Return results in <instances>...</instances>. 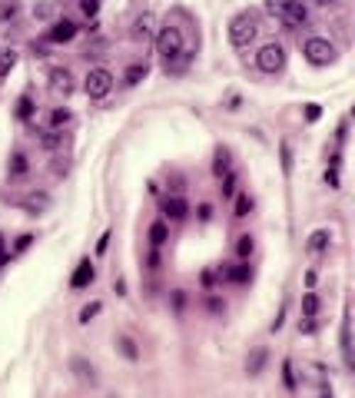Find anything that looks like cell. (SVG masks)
I'll use <instances>...</instances> for the list:
<instances>
[{
    "instance_id": "15",
    "label": "cell",
    "mask_w": 355,
    "mask_h": 398,
    "mask_svg": "<svg viewBox=\"0 0 355 398\" xmlns=\"http://www.w3.org/2000/svg\"><path fill=\"white\" fill-rule=\"evenodd\" d=\"M263 365H266V348H256L253 355L246 358V372H249V375H259Z\"/></svg>"
},
{
    "instance_id": "30",
    "label": "cell",
    "mask_w": 355,
    "mask_h": 398,
    "mask_svg": "<svg viewBox=\"0 0 355 398\" xmlns=\"http://www.w3.org/2000/svg\"><path fill=\"white\" fill-rule=\"evenodd\" d=\"M120 346H123V355H126V358H136V348H133V342H130V338H123Z\"/></svg>"
},
{
    "instance_id": "36",
    "label": "cell",
    "mask_w": 355,
    "mask_h": 398,
    "mask_svg": "<svg viewBox=\"0 0 355 398\" xmlns=\"http://www.w3.org/2000/svg\"><path fill=\"white\" fill-rule=\"evenodd\" d=\"M0 253H4V236H0Z\"/></svg>"
},
{
    "instance_id": "25",
    "label": "cell",
    "mask_w": 355,
    "mask_h": 398,
    "mask_svg": "<svg viewBox=\"0 0 355 398\" xmlns=\"http://www.w3.org/2000/svg\"><path fill=\"white\" fill-rule=\"evenodd\" d=\"M213 173H216V176H223V173H229V153H226V150H219V153H216Z\"/></svg>"
},
{
    "instance_id": "5",
    "label": "cell",
    "mask_w": 355,
    "mask_h": 398,
    "mask_svg": "<svg viewBox=\"0 0 355 398\" xmlns=\"http://www.w3.org/2000/svg\"><path fill=\"white\" fill-rule=\"evenodd\" d=\"M305 60L312 63V67H329V63L335 60V47L329 40H322V37H309L302 47Z\"/></svg>"
},
{
    "instance_id": "34",
    "label": "cell",
    "mask_w": 355,
    "mask_h": 398,
    "mask_svg": "<svg viewBox=\"0 0 355 398\" xmlns=\"http://www.w3.org/2000/svg\"><path fill=\"white\" fill-rule=\"evenodd\" d=\"M213 216V206H200V219H209Z\"/></svg>"
},
{
    "instance_id": "6",
    "label": "cell",
    "mask_w": 355,
    "mask_h": 398,
    "mask_svg": "<svg viewBox=\"0 0 355 398\" xmlns=\"http://www.w3.org/2000/svg\"><path fill=\"white\" fill-rule=\"evenodd\" d=\"M256 67L263 73H279L285 67V47L283 43H266L263 50L256 53Z\"/></svg>"
},
{
    "instance_id": "4",
    "label": "cell",
    "mask_w": 355,
    "mask_h": 398,
    "mask_svg": "<svg viewBox=\"0 0 355 398\" xmlns=\"http://www.w3.org/2000/svg\"><path fill=\"white\" fill-rule=\"evenodd\" d=\"M113 73L106 70V67H93L90 73H87V80H83V93L90 96V100H103V96H110L113 90Z\"/></svg>"
},
{
    "instance_id": "29",
    "label": "cell",
    "mask_w": 355,
    "mask_h": 398,
    "mask_svg": "<svg viewBox=\"0 0 355 398\" xmlns=\"http://www.w3.org/2000/svg\"><path fill=\"white\" fill-rule=\"evenodd\" d=\"M325 183L332 186V189H339V170H335V166L332 170H325Z\"/></svg>"
},
{
    "instance_id": "33",
    "label": "cell",
    "mask_w": 355,
    "mask_h": 398,
    "mask_svg": "<svg viewBox=\"0 0 355 398\" xmlns=\"http://www.w3.org/2000/svg\"><path fill=\"white\" fill-rule=\"evenodd\" d=\"M233 279H239V282H246V279H249V269H246V265H239V269H236V272H233Z\"/></svg>"
},
{
    "instance_id": "22",
    "label": "cell",
    "mask_w": 355,
    "mask_h": 398,
    "mask_svg": "<svg viewBox=\"0 0 355 398\" xmlns=\"http://www.w3.org/2000/svg\"><path fill=\"white\" fill-rule=\"evenodd\" d=\"M253 249H256L253 236H239V243H236V253L243 255V259H249V255H253Z\"/></svg>"
},
{
    "instance_id": "17",
    "label": "cell",
    "mask_w": 355,
    "mask_h": 398,
    "mask_svg": "<svg viewBox=\"0 0 355 398\" xmlns=\"http://www.w3.org/2000/svg\"><path fill=\"white\" fill-rule=\"evenodd\" d=\"M329 239H332V236L325 233V229H319V233H312V239H309V249H312V253H322L325 245H329Z\"/></svg>"
},
{
    "instance_id": "27",
    "label": "cell",
    "mask_w": 355,
    "mask_h": 398,
    "mask_svg": "<svg viewBox=\"0 0 355 398\" xmlns=\"http://www.w3.org/2000/svg\"><path fill=\"white\" fill-rule=\"evenodd\" d=\"M100 309H103L100 302H90V306H83V309H80V322H83V326H87L93 316H100Z\"/></svg>"
},
{
    "instance_id": "21",
    "label": "cell",
    "mask_w": 355,
    "mask_h": 398,
    "mask_svg": "<svg viewBox=\"0 0 355 398\" xmlns=\"http://www.w3.org/2000/svg\"><path fill=\"white\" fill-rule=\"evenodd\" d=\"M150 243L153 245H163V243H166V223H153L150 226Z\"/></svg>"
},
{
    "instance_id": "18",
    "label": "cell",
    "mask_w": 355,
    "mask_h": 398,
    "mask_svg": "<svg viewBox=\"0 0 355 398\" xmlns=\"http://www.w3.org/2000/svg\"><path fill=\"white\" fill-rule=\"evenodd\" d=\"M13 63H17V53L13 50H0V77H7L13 70Z\"/></svg>"
},
{
    "instance_id": "26",
    "label": "cell",
    "mask_w": 355,
    "mask_h": 398,
    "mask_svg": "<svg viewBox=\"0 0 355 398\" xmlns=\"http://www.w3.org/2000/svg\"><path fill=\"white\" fill-rule=\"evenodd\" d=\"M253 213V199H249V196H239V199H236V216H239V219H243V216H249Z\"/></svg>"
},
{
    "instance_id": "16",
    "label": "cell",
    "mask_w": 355,
    "mask_h": 398,
    "mask_svg": "<svg viewBox=\"0 0 355 398\" xmlns=\"http://www.w3.org/2000/svg\"><path fill=\"white\" fill-rule=\"evenodd\" d=\"M319 306H322V302H319V296H315V292H305V296H302V316L305 319L319 316Z\"/></svg>"
},
{
    "instance_id": "32",
    "label": "cell",
    "mask_w": 355,
    "mask_h": 398,
    "mask_svg": "<svg viewBox=\"0 0 355 398\" xmlns=\"http://www.w3.org/2000/svg\"><path fill=\"white\" fill-rule=\"evenodd\" d=\"M17 113H21L23 120H27V116H31V100H27V96H23V100H21V110H17Z\"/></svg>"
},
{
    "instance_id": "12",
    "label": "cell",
    "mask_w": 355,
    "mask_h": 398,
    "mask_svg": "<svg viewBox=\"0 0 355 398\" xmlns=\"http://www.w3.org/2000/svg\"><path fill=\"white\" fill-rule=\"evenodd\" d=\"M90 282H93V265H90V259H83V262L77 265V272H73L70 286L73 289H83V286H90Z\"/></svg>"
},
{
    "instance_id": "19",
    "label": "cell",
    "mask_w": 355,
    "mask_h": 398,
    "mask_svg": "<svg viewBox=\"0 0 355 398\" xmlns=\"http://www.w3.org/2000/svg\"><path fill=\"white\" fill-rule=\"evenodd\" d=\"M143 77H146V63H133L130 70H126V83H130V87H136Z\"/></svg>"
},
{
    "instance_id": "3",
    "label": "cell",
    "mask_w": 355,
    "mask_h": 398,
    "mask_svg": "<svg viewBox=\"0 0 355 398\" xmlns=\"http://www.w3.org/2000/svg\"><path fill=\"white\" fill-rule=\"evenodd\" d=\"M156 53L163 57L166 67H170L173 60H180V57H183V31L173 27V23L160 27V33H156Z\"/></svg>"
},
{
    "instance_id": "11",
    "label": "cell",
    "mask_w": 355,
    "mask_h": 398,
    "mask_svg": "<svg viewBox=\"0 0 355 398\" xmlns=\"http://www.w3.org/2000/svg\"><path fill=\"white\" fill-rule=\"evenodd\" d=\"M163 213H166V219H173V223H180V219H186V213H190V206H186V199H180V196H173V199H166V203H163Z\"/></svg>"
},
{
    "instance_id": "23",
    "label": "cell",
    "mask_w": 355,
    "mask_h": 398,
    "mask_svg": "<svg viewBox=\"0 0 355 398\" xmlns=\"http://www.w3.org/2000/svg\"><path fill=\"white\" fill-rule=\"evenodd\" d=\"M23 173H27V156L13 153L11 156V176H23Z\"/></svg>"
},
{
    "instance_id": "8",
    "label": "cell",
    "mask_w": 355,
    "mask_h": 398,
    "mask_svg": "<svg viewBox=\"0 0 355 398\" xmlns=\"http://www.w3.org/2000/svg\"><path fill=\"white\" fill-rule=\"evenodd\" d=\"M153 33H156V17H153V13H140V17L133 21V40L146 43Z\"/></svg>"
},
{
    "instance_id": "35",
    "label": "cell",
    "mask_w": 355,
    "mask_h": 398,
    "mask_svg": "<svg viewBox=\"0 0 355 398\" xmlns=\"http://www.w3.org/2000/svg\"><path fill=\"white\" fill-rule=\"evenodd\" d=\"M315 4H319V7H335L339 0H315Z\"/></svg>"
},
{
    "instance_id": "20",
    "label": "cell",
    "mask_w": 355,
    "mask_h": 398,
    "mask_svg": "<svg viewBox=\"0 0 355 398\" xmlns=\"http://www.w3.org/2000/svg\"><path fill=\"white\" fill-rule=\"evenodd\" d=\"M70 120H73L70 110H53L50 113V126H53V130H63V126H67Z\"/></svg>"
},
{
    "instance_id": "28",
    "label": "cell",
    "mask_w": 355,
    "mask_h": 398,
    "mask_svg": "<svg viewBox=\"0 0 355 398\" xmlns=\"http://www.w3.org/2000/svg\"><path fill=\"white\" fill-rule=\"evenodd\" d=\"M80 11L87 13V17H97V13H100V0H80Z\"/></svg>"
},
{
    "instance_id": "9",
    "label": "cell",
    "mask_w": 355,
    "mask_h": 398,
    "mask_svg": "<svg viewBox=\"0 0 355 398\" xmlns=\"http://www.w3.org/2000/svg\"><path fill=\"white\" fill-rule=\"evenodd\" d=\"M50 87L57 93H63V96H67V93H73V77H70V70H63V67H53L50 70Z\"/></svg>"
},
{
    "instance_id": "24",
    "label": "cell",
    "mask_w": 355,
    "mask_h": 398,
    "mask_svg": "<svg viewBox=\"0 0 355 398\" xmlns=\"http://www.w3.org/2000/svg\"><path fill=\"white\" fill-rule=\"evenodd\" d=\"M40 143L47 146V150H53V146H60V143H63V133H60V130H47V133L40 136Z\"/></svg>"
},
{
    "instance_id": "14",
    "label": "cell",
    "mask_w": 355,
    "mask_h": 398,
    "mask_svg": "<svg viewBox=\"0 0 355 398\" xmlns=\"http://www.w3.org/2000/svg\"><path fill=\"white\" fill-rule=\"evenodd\" d=\"M70 368H73V375L80 378L83 385H93V382H97V375H93V365H90V362H83V358H73Z\"/></svg>"
},
{
    "instance_id": "1",
    "label": "cell",
    "mask_w": 355,
    "mask_h": 398,
    "mask_svg": "<svg viewBox=\"0 0 355 398\" xmlns=\"http://www.w3.org/2000/svg\"><path fill=\"white\" fill-rule=\"evenodd\" d=\"M266 11L279 17L289 27H305L309 23V11H305L302 0H266Z\"/></svg>"
},
{
    "instance_id": "2",
    "label": "cell",
    "mask_w": 355,
    "mask_h": 398,
    "mask_svg": "<svg viewBox=\"0 0 355 398\" xmlns=\"http://www.w3.org/2000/svg\"><path fill=\"white\" fill-rule=\"evenodd\" d=\"M256 33H259V17L253 11L236 13L233 21H229V43L233 47H249L256 40Z\"/></svg>"
},
{
    "instance_id": "13",
    "label": "cell",
    "mask_w": 355,
    "mask_h": 398,
    "mask_svg": "<svg viewBox=\"0 0 355 398\" xmlns=\"http://www.w3.org/2000/svg\"><path fill=\"white\" fill-rule=\"evenodd\" d=\"M342 358H345V368H355V358H352V328H349V316L342 319Z\"/></svg>"
},
{
    "instance_id": "10",
    "label": "cell",
    "mask_w": 355,
    "mask_h": 398,
    "mask_svg": "<svg viewBox=\"0 0 355 398\" xmlns=\"http://www.w3.org/2000/svg\"><path fill=\"white\" fill-rule=\"evenodd\" d=\"M21 206L31 216H40V213H47V209H50V196H47V193H31V196H23Z\"/></svg>"
},
{
    "instance_id": "31",
    "label": "cell",
    "mask_w": 355,
    "mask_h": 398,
    "mask_svg": "<svg viewBox=\"0 0 355 398\" xmlns=\"http://www.w3.org/2000/svg\"><path fill=\"white\" fill-rule=\"evenodd\" d=\"M33 13H37V17H50V13H53V4H40V7H37Z\"/></svg>"
},
{
    "instance_id": "7",
    "label": "cell",
    "mask_w": 355,
    "mask_h": 398,
    "mask_svg": "<svg viewBox=\"0 0 355 398\" xmlns=\"http://www.w3.org/2000/svg\"><path fill=\"white\" fill-rule=\"evenodd\" d=\"M73 37H77V23L67 21V17H63V21H57L50 31H47V40H50V43H70Z\"/></svg>"
}]
</instances>
